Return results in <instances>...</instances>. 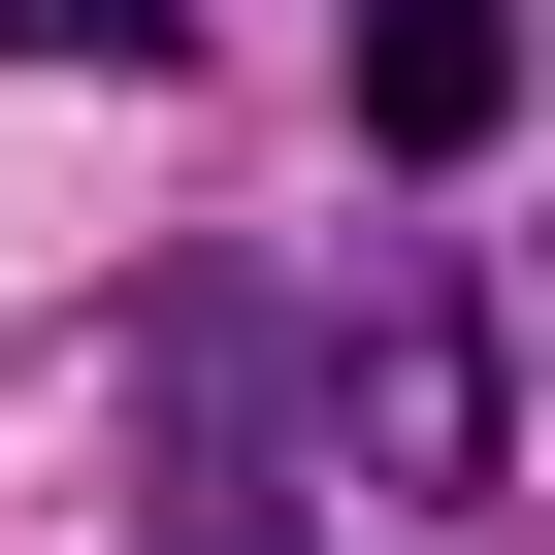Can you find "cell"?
<instances>
[{
  "label": "cell",
  "instance_id": "obj_2",
  "mask_svg": "<svg viewBox=\"0 0 555 555\" xmlns=\"http://www.w3.org/2000/svg\"><path fill=\"white\" fill-rule=\"evenodd\" d=\"M327 99H360V164H490L522 131V0H360Z\"/></svg>",
  "mask_w": 555,
  "mask_h": 555
},
{
  "label": "cell",
  "instance_id": "obj_3",
  "mask_svg": "<svg viewBox=\"0 0 555 555\" xmlns=\"http://www.w3.org/2000/svg\"><path fill=\"white\" fill-rule=\"evenodd\" d=\"M196 0H0V66H164Z\"/></svg>",
  "mask_w": 555,
  "mask_h": 555
},
{
  "label": "cell",
  "instance_id": "obj_1",
  "mask_svg": "<svg viewBox=\"0 0 555 555\" xmlns=\"http://www.w3.org/2000/svg\"><path fill=\"white\" fill-rule=\"evenodd\" d=\"M131 360H164V490H131V555H327V522H295V360H327V327L261 295V261H196Z\"/></svg>",
  "mask_w": 555,
  "mask_h": 555
}]
</instances>
